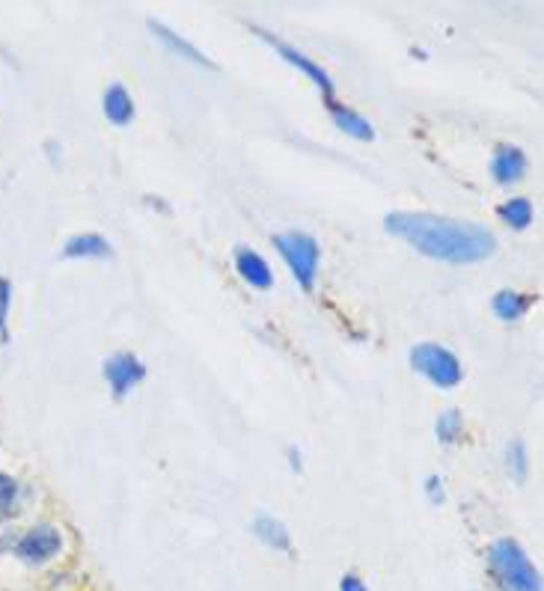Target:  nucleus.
I'll return each instance as SVG.
<instances>
[{"label": "nucleus", "mask_w": 544, "mask_h": 591, "mask_svg": "<svg viewBox=\"0 0 544 591\" xmlns=\"http://www.w3.org/2000/svg\"><path fill=\"white\" fill-rule=\"evenodd\" d=\"M387 232L402 238L407 244L449 265H470L482 262L497 250L494 236L479 223L467 220H453V217L435 215H411V211H396L387 217Z\"/></svg>", "instance_id": "nucleus-1"}, {"label": "nucleus", "mask_w": 544, "mask_h": 591, "mask_svg": "<svg viewBox=\"0 0 544 591\" xmlns=\"http://www.w3.org/2000/svg\"><path fill=\"white\" fill-rule=\"evenodd\" d=\"M488 568L503 591H542V577L512 538H500L488 547Z\"/></svg>", "instance_id": "nucleus-2"}, {"label": "nucleus", "mask_w": 544, "mask_h": 591, "mask_svg": "<svg viewBox=\"0 0 544 591\" xmlns=\"http://www.w3.org/2000/svg\"><path fill=\"white\" fill-rule=\"evenodd\" d=\"M274 247L280 250V256L286 259L289 271L297 280V286L304 292H313L318 274V244L313 236L304 232H286V236L274 238Z\"/></svg>", "instance_id": "nucleus-3"}, {"label": "nucleus", "mask_w": 544, "mask_h": 591, "mask_svg": "<svg viewBox=\"0 0 544 591\" xmlns=\"http://www.w3.org/2000/svg\"><path fill=\"white\" fill-rule=\"evenodd\" d=\"M411 365H414L420 375H426L428 381L440 390H453V386L461 384V363L453 351H446L440 346H432V342H423L411 351Z\"/></svg>", "instance_id": "nucleus-4"}, {"label": "nucleus", "mask_w": 544, "mask_h": 591, "mask_svg": "<svg viewBox=\"0 0 544 591\" xmlns=\"http://www.w3.org/2000/svg\"><path fill=\"white\" fill-rule=\"evenodd\" d=\"M257 36H259V40H265L268 45L278 51L280 57L286 59V63H292V66H295V69L301 72V75H307V78L313 80V84H316L318 89H322V96L327 99V105L334 101V84H330V78H327V72L322 69L318 63H313V59H309L307 54H301V51L292 48V45H286V42L278 40V36H271L268 30L257 28Z\"/></svg>", "instance_id": "nucleus-5"}, {"label": "nucleus", "mask_w": 544, "mask_h": 591, "mask_svg": "<svg viewBox=\"0 0 544 591\" xmlns=\"http://www.w3.org/2000/svg\"><path fill=\"white\" fill-rule=\"evenodd\" d=\"M59 547H63V538L54 526H33L15 544V556L28 565H45L57 556Z\"/></svg>", "instance_id": "nucleus-6"}, {"label": "nucleus", "mask_w": 544, "mask_h": 591, "mask_svg": "<svg viewBox=\"0 0 544 591\" xmlns=\"http://www.w3.org/2000/svg\"><path fill=\"white\" fill-rule=\"evenodd\" d=\"M105 377H108L113 395L122 398V395L134 390V386L146 377V369H143V363H140L134 354H113L108 363H105Z\"/></svg>", "instance_id": "nucleus-7"}, {"label": "nucleus", "mask_w": 544, "mask_h": 591, "mask_svg": "<svg viewBox=\"0 0 544 591\" xmlns=\"http://www.w3.org/2000/svg\"><path fill=\"white\" fill-rule=\"evenodd\" d=\"M526 173V158L524 152L518 146H497L494 158H491V176L500 185H512L521 182Z\"/></svg>", "instance_id": "nucleus-8"}, {"label": "nucleus", "mask_w": 544, "mask_h": 591, "mask_svg": "<svg viewBox=\"0 0 544 591\" xmlns=\"http://www.w3.org/2000/svg\"><path fill=\"white\" fill-rule=\"evenodd\" d=\"M236 267L238 274H241V280L244 283H250L253 288H271L274 286V276H271V267H268V262L259 253H253V250H238L236 253Z\"/></svg>", "instance_id": "nucleus-9"}, {"label": "nucleus", "mask_w": 544, "mask_h": 591, "mask_svg": "<svg viewBox=\"0 0 544 591\" xmlns=\"http://www.w3.org/2000/svg\"><path fill=\"white\" fill-rule=\"evenodd\" d=\"M149 28H152V33L159 36L161 42H164V48L170 51V54H176V57H185L191 59V63H197V66H206V69H215V63L206 57V54H199L191 42H185L182 36H176L173 30H167L164 24H159V21H149Z\"/></svg>", "instance_id": "nucleus-10"}, {"label": "nucleus", "mask_w": 544, "mask_h": 591, "mask_svg": "<svg viewBox=\"0 0 544 591\" xmlns=\"http://www.w3.org/2000/svg\"><path fill=\"white\" fill-rule=\"evenodd\" d=\"M327 108H330V117H334V122H337L339 131H346V134H351L355 140L376 138V129H372L367 119L360 117V113H355L351 108H342V105H337V101H330Z\"/></svg>", "instance_id": "nucleus-11"}, {"label": "nucleus", "mask_w": 544, "mask_h": 591, "mask_svg": "<svg viewBox=\"0 0 544 591\" xmlns=\"http://www.w3.org/2000/svg\"><path fill=\"white\" fill-rule=\"evenodd\" d=\"M63 256L105 259V256H110V244H108V238L96 236V232H89V236H75L66 241V247H63Z\"/></svg>", "instance_id": "nucleus-12"}, {"label": "nucleus", "mask_w": 544, "mask_h": 591, "mask_svg": "<svg viewBox=\"0 0 544 591\" xmlns=\"http://www.w3.org/2000/svg\"><path fill=\"white\" fill-rule=\"evenodd\" d=\"M105 117L113 122V125H129L131 119H134V101L126 92V87H110L105 92Z\"/></svg>", "instance_id": "nucleus-13"}, {"label": "nucleus", "mask_w": 544, "mask_h": 591, "mask_svg": "<svg viewBox=\"0 0 544 591\" xmlns=\"http://www.w3.org/2000/svg\"><path fill=\"white\" fill-rule=\"evenodd\" d=\"M535 304V297H526L521 292H512V288H505V292H497L491 306H494V313L503 321H518L521 316H526V309Z\"/></svg>", "instance_id": "nucleus-14"}, {"label": "nucleus", "mask_w": 544, "mask_h": 591, "mask_svg": "<svg viewBox=\"0 0 544 591\" xmlns=\"http://www.w3.org/2000/svg\"><path fill=\"white\" fill-rule=\"evenodd\" d=\"M253 533H257L259 541H265L268 547H274V550H289L286 526H283L280 521H274V517H268V514L257 517V523H253Z\"/></svg>", "instance_id": "nucleus-15"}, {"label": "nucleus", "mask_w": 544, "mask_h": 591, "mask_svg": "<svg viewBox=\"0 0 544 591\" xmlns=\"http://www.w3.org/2000/svg\"><path fill=\"white\" fill-rule=\"evenodd\" d=\"M497 215H500V220H505L512 229H526L530 227V220H533V206H530V199L515 197L497 208Z\"/></svg>", "instance_id": "nucleus-16"}, {"label": "nucleus", "mask_w": 544, "mask_h": 591, "mask_svg": "<svg viewBox=\"0 0 544 591\" xmlns=\"http://www.w3.org/2000/svg\"><path fill=\"white\" fill-rule=\"evenodd\" d=\"M461 434H465L461 411H446V414H440V419H437V440H440V444H456Z\"/></svg>", "instance_id": "nucleus-17"}, {"label": "nucleus", "mask_w": 544, "mask_h": 591, "mask_svg": "<svg viewBox=\"0 0 544 591\" xmlns=\"http://www.w3.org/2000/svg\"><path fill=\"white\" fill-rule=\"evenodd\" d=\"M15 505H19V482L12 475L0 473V521L12 517Z\"/></svg>", "instance_id": "nucleus-18"}, {"label": "nucleus", "mask_w": 544, "mask_h": 591, "mask_svg": "<svg viewBox=\"0 0 544 591\" xmlns=\"http://www.w3.org/2000/svg\"><path fill=\"white\" fill-rule=\"evenodd\" d=\"M509 470L515 475L518 482H524L526 479V452L524 444H512L509 446Z\"/></svg>", "instance_id": "nucleus-19"}, {"label": "nucleus", "mask_w": 544, "mask_h": 591, "mask_svg": "<svg viewBox=\"0 0 544 591\" xmlns=\"http://www.w3.org/2000/svg\"><path fill=\"white\" fill-rule=\"evenodd\" d=\"M10 297L12 288L7 280H0V342H7V318H10Z\"/></svg>", "instance_id": "nucleus-20"}, {"label": "nucleus", "mask_w": 544, "mask_h": 591, "mask_svg": "<svg viewBox=\"0 0 544 591\" xmlns=\"http://www.w3.org/2000/svg\"><path fill=\"white\" fill-rule=\"evenodd\" d=\"M339 591H369V589L357 580L355 573H348V577H342V582H339Z\"/></svg>", "instance_id": "nucleus-21"}, {"label": "nucleus", "mask_w": 544, "mask_h": 591, "mask_svg": "<svg viewBox=\"0 0 544 591\" xmlns=\"http://www.w3.org/2000/svg\"><path fill=\"white\" fill-rule=\"evenodd\" d=\"M426 488H428V496H432L435 503H440V500H444V488H440V479H428Z\"/></svg>", "instance_id": "nucleus-22"}]
</instances>
